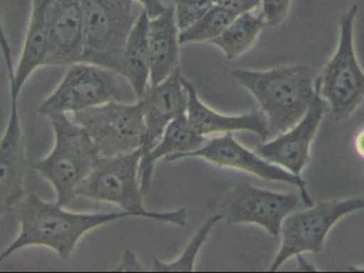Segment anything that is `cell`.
<instances>
[{
    "instance_id": "obj_7",
    "label": "cell",
    "mask_w": 364,
    "mask_h": 273,
    "mask_svg": "<svg viewBox=\"0 0 364 273\" xmlns=\"http://www.w3.org/2000/svg\"><path fill=\"white\" fill-rule=\"evenodd\" d=\"M364 210L363 198L327 200L309 206L307 211L290 214L282 225V244L269 272H275L282 264L304 253H318L333 227L348 215Z\"/></svg>"
},
{
    "instance_id": "obj_9",
    "label": "cell",
    "mask_w": 364,
    "mask_h": 273,
    "mask_svg": "<svg viewBox=\"0 0 364 273\" xmlns=\"http://www.w3.org/2000/svg\"><path fill=\"white\" fill-rule=\"evenodd\" d=\"M115 74L93 64H73L55 91L38 106V114H74L111 101L123 102V91Z\"/></svg>"
},
{
    "instance_id": "obj_23",
    "label": "cell",
    "mask_w": 364,
    "mask_h": 273,
    "mask_svg": "<svg viewBox=\"0 0 364 273\" xmlns=\"http://www.w3.org/2000/svg\"><path fill=\"white\" fill-rule=\"evenodd\" d=\"M223 219L222 214H215L210 216L201 227L197 230L196 233L191 238L188 244L184 248L178 259L175 260L171 263L160 261V260H154L153 272H194L195 261H196L197 255L200 251L201 247L207 240L208 236L211 233L213 228Z\"/></svg>"
},
{
    "instance_id": "obj_30",
    "label": "cell",
    "mask_w": 364,
    "mask_h": 273,
    "mask_svg": "<svg viewBox=\"0 0 364 273\" xmlns=\"http://www.w3.org/2000/svg\"><path fill=\"white\" fill-rule=\"evenodd\" d=\"M44 1H46V0H32V6H38V4H42Z\"/></svg>"
},
{
    "instance_id": "obj_11",
    "label": "cell",
    "mask_w": 364,
    "mask_h": 273,
    "mask_svg": "<svg viewBox=\"0 0 364 273\" xmlns=\"http://www.w3.org/2000/svg\"><path fill=\"white\" fill-rule=\"evenodd\" d=\"M186 157H200L220 167L242 170L259 177L262 180L293 185L299 189L304 204L308 208L314 206V201L308 193L307 183L303 178L294 176L284 168L269 163L258 153L248 150L233 138L232 132H227L220 138L208 140L203 147L192 152L173 155L166 157V160L171 163Z\"/></svg>"
},
{
    "instance_id": "obj_16",
    "label": "cell",
    "mask_w": 364,
    "mask_h": 273,
    "mask_svg": "<svg viewBox=\"0 0 364 273\" xmlns=\"http://www.w3.org/2000/svg\"><path fill=\"white\" fill-rule=\"evenodd\" d=\"M49 6L50 0L32 6L31 18L16 69L13 67L10 45L0 21V49L8 72L9 85L17 93L36 68L45 66L49 43Z\"/></svg>"
},
{
    "instance_id": "obj_8",
    "label": "cell",
    "mask_w": 364,
    "mask_h": 273,
    "mask_svg": "<svg viewBox=\"0 0 364 273\" xmlns=\"http://www.w3.org/2000/svg\"><path fill=\"white\" fill-rule=\"evenodd\" d=\"M74 121L85 128L100 157H108L142 148L146 135L142 104L111 101L74 113Z\"/></svg>"
},
{
    "instance_id": "obj_20",
    "label": "cell",
    "mask_w": 364,
    "mask_h": 273,
    "mask_svg": "<svg viewBox=\"0 0 364 273\" xmlns=\"http://www.w3.org/2000/svg\"><path fill=\"white\" fill-rule=\"evenodd\" d=\"M149 14L143 9L124 49V78L129 81L138 100L149 87Z\"/></svg>"
},
{
    "instance_id": "obj_25",
    "label": "cell",
    "mask_w": 364,
    "mask_h": 273,
    "mask_svg": "<svg viewBox=\"0 0 364 273\" xmlns=\"http://www.w3.org/2000/svg\"><path fill=\"white\" fill-rule=\"evenodd\" d=\"M292 0H261L260 9L267 27L277 28L282 25L290 10Z\"/></svg>"
},
{
    "instance_id": "obj_26",
    "label": "cell",
    "mask_w": 364,
    "mask_h": 273,
    "mask_svg": "<svg viewBox=\"0 0 364 273\" xmlns=\"http://www.w3.org/2000/svg\"><path fill=\"white\" fill-rule=\"evenodd\" d=\"M214 2L237 16L259 8L261 4V0H214Z\"/></svg>"
},
{
    "instance_id": "obj_15",
    "label": "cell",
    "mask_w": 364,
    "mask_h": 273,
    "mask_svg": "<svg viewBox=\"0 0 364 273\" xmlns=\"http://www.w3.org/2000/svg\"><path fill=\"white\" fill-rule=\"evenodd\" d=\"M83 17L79 0H50L49 43L45 66H66L82 60Z\"/></svg>"
},
{
    "instance_id": "obj_14",
    "label": "cell",
    "mask_w": 364,
    "mask_h": 273,
    "mask_svg": "<svg viewBox=\"0 0 364 273\" xmlns=\"http://www.w3.org/2000/svg\"><path fill=\"white\" fill-rule=\"evenodd\" d=\"M181 67L157 85H149L139 101L142 104L145 142L143 153L151 150L174 119L186 114L188 94L182 85Z\"/></svg>"
},
{
    "instance_id": "obj_21",
    "label": "cell",
    "mask_w": 364,
    "mask_h": 273,
    "mask_svg": "<svg viewBox=\"0 0 364 273\" xmlns=\"http://www.w3.org/2000/svg\"><path fill=\"white\" fill-rule=\"evenodd\" d=\"M265 27L267 23L259 6L235 16L226 29L210 43L218 47L226 59L235 60L252 48Z\"/></svg>"
},
{
    "instance_id": "obj_4",
    "label": "cell",
    "mask_w": 364,
    "mask_h": 273,
    "mask_svg": "<svg viewBox=\"0 0 364 273\" xmlns=\"http://www.w3.org/2000/svg\"><path fill=\"white\" fill-rule=\"evenodd\" d=\"M55 134L53 150L34 164V169L55 189L57 204L68 206L77 197L79 185L89 176L97 160V149L85 128L63 113L47 116Z\"/></svg>"
},
{
    "instance_id": "obj_29",
    "label": "cell",
    "mask_w": 364,
    "mask_h": 273,
    "mask_svg": "<svg viewBox=\"0 0 364 273\" xmlns=\"http://www.w3.org/2000/svg\"><path fill=\"white\" fill-rule=\"evenodd\" d=\"M354 145L357 155L364 160V128L357 133L356 138H355Z\"/></svg>"
},
{
    "instance_id": "obj_13",
    "label": "cell",
    "mask_w": 364,
    "mask_h": 273,
    "mask_svg": "<svg viewBox=\"0 0 364 273\" xmlns=\"http://www.w3.org/2000/svg\"><path fill=\"white\" fill-rule=\"evenodd\" d=\"M18 95L10 87V115L0 140V217L12 212L25 197L27 159L19 118Z\"/></svg>"
},
{
    "instance_id": "obj_5",
    "label": "cell",
    "mask_w": 364,
    "mask_h": 273,
    "mask_svg": "<svg viewBox=\"0 0 364 273\" xmlns=\"http://www.w3.org/2000/svg\"><path fill=\"white\" fill-rule=\"evenodd\" d=\"M83 17V63L124 77V49L142 10L134 0H79Z\"/></svg>"
},
{
    "instance_id": "obj_22",
    "label": "cell",
    "mask_w": 364,
    "mask_h": 273,
    "mask_svg": "<svg viewBox=\"0 0 364 273\" xmlns=\"http://www.w3.org/2000/svg\"><path fill=\"white\" fill-rule=\"evenodd\" d=\"M237 15L220 6H214L198 21L179 32L181 45L211 42L218 38Z\"/></svg>"
},
{
    "instance_id": "obj_10",
    "label": "cell",
    "mask_w": 364,
    "mask_h": 273,
    "mask_svg": "<svg viewBox=\"0 0 364 273\" xmlns=\"http://www.w3.org/2000/svg\"><path fill=\"white\" fill-rule=\"evenodd\" d=\"M299 196L252 186L235 185L223 198V218L228 225H256L278 238L287 216L299 206Z\"/></svg>"
},
{
    "instance_id": "obj_6",
    "label": "cell",
    "mask_w": 364,
    "mask_h": 273,
    "mask_svg": "<svg viewBox=\"0 0 364 273\" xmlns=\"http://www.w3.org/2000/svg\"><path fill=\"white\" fill-rule=\"evenodd\" d=\"M358 6L353 4L339 21V42L333 57L316 77V91L337 121L350 117L364 101V72L354 45Z\"/></svg>"
},
{
    "instance_id": "obj_12",
    "label": "cell",
    "mask_w": 364,
    "mask_h": 273,
    "mask_svg": "<svg viewBox=\"0 0 364 273\" xmlns=\"http://www.w3.org/2000/svg\"><path fill=\"white\" fill-rule=\"evenodd\" d=\"M327 112L328 106L316 91L303 118L290 129L277 134L273 140L258 145L255 152L269 163L303 178L301 172L309 164L312 143Z\"/></svg>"
},
{
    "instance_id": "obj_28",
    "label": "cell",
    "mask_w": 364,
    "mask_h": 273,
    "mask_svg": "<svg viewBox=\"0 0 364 273\" xmlns=\"http://www.w3.org/2000/svg\"><path fill=\"white\" fill-rule=\"evenodd\" d=\"M134 1L142 6V9H144L149 14V18L158 16L166 9L162 0H134Z\"/></svg>"
},
{
    "instance_id": "obj_18",
    "label": "cell",
    "mask_w": 364,
    "mask_h": 273,
    "mask_svg": "<svg viewBox=\"0 0 364 273\" xmlns=\"http://www.w3.org/2000/svg\"><path fill=\"white\" fill-rule=\"evenodd\" d=\"M179 32L173 6L149 18V85L159 84L179 67Z\"/></svg>"
},
{
    "instance_id": "obj_19",
    "label": "cell",
    "mask_w": 364,
    "mask_h": 273,
    "mask_svg": "<svg viewBox=\"0 0 364 273\" xmlns=\"http://www.w3.org/2000/svg\"><path fill=\"white\" fill-rule=\"evenodd\" d=\"M208 142L205 136L201 135L191 125L186 114L174 119L166 127L161 138L157 144L143 153L141 159L139 177H140L141 189L146 195L151 187V178L156 163L162 157H171L173 155L192 152L203 147Z\"/></svg>"
},
{
    "instance_id": "obj_31",
    "label": "cell",
    "mask_w": 364,
    "mask_h": 273,
    "mask_svg": "<svg viewBox=\"0 0 364 273\" xmlns=\"http://www.w3.org/2000/svg\"><path fill=\"white\" fill-rule=\"evenodd\" d=\"M350 270H352V272H364V267H352V268H350Z\"/></svg>"
},
{
    "instance_id": "obj_27",
    "label": "cell",
    "mask_w": 364,
    "mask_h": 273,
    "mask_svg": "<svg viewBox=\"0 0 364 273\" xmlns=\"http://www.w3.org/2000/svg\"><path fill=\"white\" fill-rule=\"evenodd\" d=\"M112 272H145L146 269L143 267L141 262L139 261L136 253L132 250H126L122 257L121 262L117 264V267L111 270Z\"/></svg>"
},
{
    "instance_id": "obj_3",
    "label": "cell",
    "mask_w": 364,
    "mask_h": 273,
    "mask_svg": "<svg viewBox=\"0 0 364 273\" xmlns=\"http://www.w3.org/2000/svg\"><path fill=\"white\" fill-rule=\"evenodd\" d=\"M142 157V148L114 157H100L89 176L79 185L76 195L94 201L117 204L134 217L186 227L184 208L168 213L149 212L145 208V195L139 179Z\"/></svg>"
},
{
    "instance_id": "obj_1",
    "label": "cell",
    "mask_w": 364,
    "mask_h": 273,
    "mask_svg": "<svg viewBox=\"0 0 364 273\" xmlns=\"http://www.w3.org/2000/svg\"><path fill=\"white\" fill-rule=\"evenodd\" d=\"M127 217L134 215L124 211L94 214L70 212L57 202L51 204L29 194L18 204V235L1 253L0 263L16 251L30 246L46 247L55 251L60 259L68 261L87 232Z\"/></svg>"
},
{
    "instance_id": "obj_2",
    "label": "cell",
    "mask_w": 364,
    "mask_h": 273,
    "mask_svg": "<svg viewBox=\"0 0 364 273\" xmlns=\"http://www.w3.org/2000/svg\"><path fill=\"white\" fill-rule=\"evenodd\" d=\"M233 78L250 91L267 117L272 135L292 128L307 113L316 96V72L305 64L269 70L235 69Z\"/></svg>"
},
{
    "instance_id": "obj_17",
    "label": "cell",
    "mask_w": 364,
    "mask_h": 273,
    "mask_svg": "<svg viewBox=\"0 0 364 273\" xmlns=\"http://www.w3.org/2000/svg\"><path fill=\"white\" fill-rule=\"evenodd\" d=\"M182 85L188 94L186 116L191 125L201 135L227 132H252L262 140L271 136L267 117L262 113L252 111L239 116H227L210 108L198 98L194 85L182 77Z\"/></svg>"
},
{
    "instance_id": "obj_24",
    "label": "cell",
    "mask_w": 364,
    "mask_h": 273,
    "mask_svg": "<svg viewBox=\"0 0 364 273\" xmlns=\"http://www.w3.org/2000/svg\"><path fill=\"white\" fill-rule=\"evenodd\" d=\"M172 6L177 27L182 31L211 10L215 2L214 0H174Z\"/></svg>"
}]
</instances>
